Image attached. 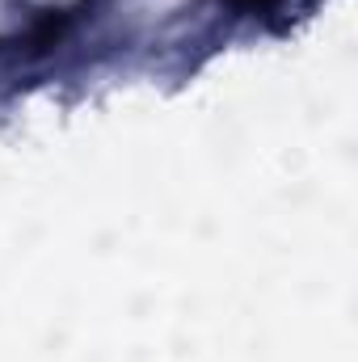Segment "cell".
<instances>
[{"label":"cell","mask_w":358,"mask_h":362,"mask_svg":"<svg viewBox=\"0 0 358 362\" xmlns=\"http://www.w3.org/2000/svg\"><path fill=\"white\" fill-rule=\"evenodd\" d=\"M232 8H274L278 0H228Z\"/></svg>","instance_id":"6da1fadb"}]
</instances>
